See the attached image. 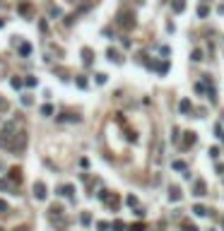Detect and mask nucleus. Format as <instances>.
<instances>
[{"label": "nucleus", "instance_id": "obj_5", "mask_svg": "<svg viewBox=\"0 0 224 231\" xmlns=\"http://www.w3.org/2000/svg\"><path fill=\"white\" fill-rule=\"evenodd\" d=\"M121 24H126V27H133V24H135V22H133V15H130V12L121 15Z\"/></svg>", "mask_w": 224, "mask_h": 231}, {"label": "nucleus", "instance_id": "obj_19", "mask_svg": "<svg viewBox=\"0 0 224 231\" xmlns=\"http://www.w3.org/2000/svg\"><path fill=\"white\" fill-rule=\"evenodd\" d=\"M171 200H179V188L176 185H171V195H169Z\"/></svg>", "mask_w": 224, "mask_h": 231}, {"label": "nucleus", "instance_id": "obj_16", "mask_svg": "<svg viewBox=\"0 0 224 231\" xmlns=\"http://www.w3.org/2000/svg\"><path fill=\"white\" fill-rule=\"evenodd\" d=\"M207 12H210L207 5H200V7H198V15H200V17H207Z\"/></svg>", "mask_w": 224, "mask_h": 231}, {"label": "nucleus", "instance_id": "obj_10", "mask_svg": "<svg viewBox=\"0 0 224 231\" xmlns=\"http://www.w3.org/2000/svg\"><path fill=\"white\" fill-rule=\"evenodd\" d=\"M195 195H205V183L203 181H195Z\"/></svg>", "mask_w": 224, "mask_h": 231}, {"label": "nucleus", "instance_id": "obj_12", "mask_svg": "<svg viewBox=\"0 0 224 231\" xmlns=\"http://www.w3.org/2000/svg\"><path fill=\"white\" fill-rule=\"evenodd\" d=\"M19 53H22V56H29V53H31V46H29V44H22V46H19Z\"/></svg>", "mask_w": 224, "mask_h": 231}, {"label": "nucleus", "instance_id": "obj_2", "mask_svg": "<svg viewBox=\"0 0 224 231\" xmlns=\"http://www.w3.org/2000/svg\"><path fill=\"white\" fill-rule=\"evenodd\" d=\"M24 145H27V132H24V130H19L17 135H15V140H12V145H10V152H15V154H17V152H22V149H24Z\"/></svg>", "mask_w": 224, "mask_h": 231}, {"label": "nucleus", "instance_id": "obj_22", "mask_svg": "<svg viewBox=\"0 0 224 231\" xmlns=\"http://www.w3.org/2000/svg\"><path fill=\"white\" fill-rule=\"evenodd\" d=\"M10 176H12V181H19V169H12V171H10Z\"/></svg>", "mask_w": 224, "mask_h": 231}, {"label": "nucleus", "instance_id": "obj_6", "mask_svg": "<svg viewBox=\"0 0 224 231\" xmlns=\"http://www.w3.org/2000/svg\"><path fill=\"white\" fill-rule=\"evenodd\" d=\"M41 116H44V118L53 116V106H51V104H44V106H41Z\"/></svg>", "mask_w": 224, "mask_h": 231}, {"label": "nucleus", "instance_id": "obj_21", "mask_svg": "<svg viewBox=\"0 0 224 231\" xmlns=\"http://www.w3.org/2000/svg\"><path fill=\"white\" fill-rule=\"evenodd\" d=\"M19 12H22V15H29V12H31V7H29V5H19Z\"/></svg>", "mask_w": 224, "mask_h": 231}, {"label": "nucleus", "instance_id": "obj_1", "mask_svg": "<svg viewBox=\"0 0 224 231\" xmlns=\"http://www.w3.org/2000/svg\"><path fill=\"white\" fill-rule=\"evenodd\" d=\"M17 132H19V130L15 128V123L2 125V130H0V149H10V145H12V140H15Z\"/></svg>", "mask_w": 224, "mask_h": 231}, {"label": "nucleus", "instance_id": "obj_26", "mask_svg": "<svg viewBox=\"0 0 224 231\" xmlns=\"http://www.w3.org/2000/svg\"><path fill=\"white\" fill-rule=\"evenodd\" d=\"M186 231H195V229H193V226H190V224H186Z\"/></svg>", "mask_w": 224, "mask_h": 231}, {"label": "nucleus", "instance_id": "obj_27", "mask_svg": "<svg viewBox=\"0 0 224 231\" xmlns=\"http://www.w3.org/2000/svg\"><path fill=\"white\" fill-rule=\"evenodd\" d=\"M68 2H77V0H68Z\"/></svg>", "mask_w": 224, "mask_h": 231}, {"label": "nucleus", "instance_id": "obj_24", "mask_svg": "<svg viewBox=\"0 0 224 231\" xmlns=\"http://www.w3.org/2000/svg\"><path fill=\"white\" fill-rule=\"evenodd\" d=\"M193 60H203V51H193Z\"/></svg>", "mask_w": 224, "mask_h": 231}, {"label": "nucleus", "instance_id": "obj_20", "mask_svg": "<svg viewBox=\"0 0 224 231\" xmlns=\"http://www.w3.org/2000/svg\"><path fill=\"white\" fill-rule=\"evenodd\" d=\"M0 212H10V205L5 200H0Z\"/></svg>", "mask_w": 224, "mask_h": 231}, {"label": "nucleus", "instance_id": "obj_23", "mask_svg": "<svg viewBox=\"0 0 224 231\" xmlns=\"http://www.w3.org/2000/svg\"><path fill=\"white\" fill-rule=\"evenodd\" d=\"M27 87H36V77H31V75H29V77H27Z\"/></svg>", "mask_w": 224, "mask_h": 231}, {"label": "nucleus", "instance_id": "obj_3", "mask_svg": "<svg viewBox=\"0 0 224 231\" xmlns=\"http://www.w3.org/2000/svg\"><path fill=\"white\" fill-rule=\"evenodd\" d=\"M34 195H36V200H46V195H48V188H46V183L36 181V183H34Z\"/></svg>", "mask_w": 224, "mask_h": 231}, {"label": "nucleus", "instance_id": "obj_14", "mask_svg": "<svg viewBox=\"0 0 224 231\" xmlns=\"http://www.w3.org/2000/svg\"><path fill=\"white\" fill-rule=\"evenodd\" d=\"M72 190H75L72 185H63V188H60V195H70L72 197Z\"/></svg>", "mask_w": 224, "mask_h": 231}, {"label": "nucleus", "instance_id": "obj_17", "mask_svg": "<svg viewBox=\"0 0 224 231\" xmlns=\"http://www.w3.org/2000/svg\"><path fill=\"white\" fill-rule=\"evenodd\" d=\"M174 169L176 171H186V161H174Z\"/></svg>", "mask_w": 224, "mask_h": 231}, {"label": "nucleus", "instance_id": "obj_9", "mask_svg": "<svg viewBox=\"0 0 224 231\" xmlns=\"http://www.w3.org/2000/svg\"><path fill=\"white\" fill-rule=\"evenodd\" d=\"M179 109H181L183 113H190V101H188V99H183V101L179 104Z\"/></svg>", "mask_w": 224, "mask_h": 231}, {"label": "nucleus", "instance_id": "obj_13", "mask_svg": "<svg viewBox=\"0 0 224 231\" xmlns=\"http://www.w3.org/2000/svg\"><path fill=\"white\" fill-rule=\"evenodd\" d=\"M193 142H195V135H193V132H186V142H183V145H186V147H190Z\"/></svg>", "mask_w": 224, "mask_h": 231}, {"label": "nucleus", "instance_id": "obj_8", "mask_svg": "<svg viewBox=\"0 0 224 231\" xmlns=\"http://www.w3.org/2000/svg\"><path fill=\"white\" fill-rule=\"evenodd\" d=\"M82 58H84V63H87V65H92V60H94V58H92V51H89V48H84V51H82Z\"/></svg>", "mask_w": 224, "mask_h": 231}, {"label": "nucleus", "instance_id": "obj_11", "mask_svg": "<svg viewBox=\"0 0 224 231\" xmlns=\"http://www.w3.org/2000/svg\"><path fill=\"white\" fill-rule=\"evenodd\" d=\"M193 212H195L198 217H205V214H207V210L203 207V205H195V207H193Z\"/></svg>", "mask_w": 224, "mask_h": 231}, {"label": "nucleus", "instance_id": "obj_7", "mask_svg": "<svg viewBox=\"0 0 224 231\" xmlns=\"http://www.w3.org/2000/svg\"><path fill=\"white\" fill-rule=\"evenodd\" d=\"M174 10H176V12H183V10H186V0H174Z\"/></svg>", "mask_w": 224, "mask_h": 231}, {"label": "nucleus", "instance_id": "obj_15", "mask_svg": "<svg viewBox=\"0 0 224 231\" xmlns=\"http://www.w3.org/2000/svg\"><path fill=\"white\" fill-rule=\"evenodd\" d=\"M108 58H111V60H116V63L121 60V58H118V51H116V48H108Z\"/></svg>", "mask_w": 224, "mask_h": 231}, {"label": "nucleus", "instance_id": "obj_18", "mask_svg": "<svg viewBox=\"0 0 224 231\" xmlns=\"http://www.w3.org/2000/svg\"><path fill=\"white\" fill-rule=\"evenodd\" d=\"M80 222L84 224V226H87V224H92V217H89V214H87V212H84V214H82V217H80Z\"/></svg>", "mask_w": 224, "mask_h": 231}, {"label": "nucleus", "instance_id": "obj_28", "mask_svg": "<svg viewBox=\"0 0 224 231\" xmlns=\"http://www.w3.org/2000/svg\"><path fill=\"white\" fill-rule=\"evenodd\" d=\"M222 226H224V217H222Z\"/></svg>", "mask_w": 224, "mask_h": 231}, {"label": "nucleus", "instance_id": "obj_4", "mask_svg": "<svg viewBox=\"0 0 224 231\" xmlns=\"http://www.w3.org/2000/svg\"><path fill=\"white\" fill-rule=\"evenodd\" d=\"M99 197H101V202H108L111 207H116V205H118V197H116V195H111L108 190H101V193H99Z\"/></svg>", "mask_w": 224, "mask_h": 231}, {"label": "nucleus", "instance_id": "obj_25", "mask_svg": "<svg viewBox=\"0 0 224 231\" xmlns=\"http://www.w3.org/2000/svg\"><path fill=\"white\" fill-rule=\"evenodd\" d=\"M0 109H2V111H7V101H5V99H0Z\"/></svg>", "mask_w": 224, "mask_h": 231}]
</instances>
